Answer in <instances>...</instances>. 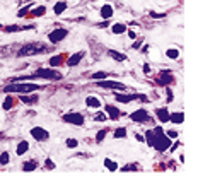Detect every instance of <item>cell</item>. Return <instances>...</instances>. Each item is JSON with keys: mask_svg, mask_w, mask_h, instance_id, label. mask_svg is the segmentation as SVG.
Segmentation results:
<instances>
[{"mask_svg": "<svg viewBox=\"0 0 198 176\" xmlns=\"http://www.w3.org/2000/svg\"><path fill=\"white\" fill-rule=\"evenodd\" d=\"M143 72H150V67L149 65H143Z\"/></svg>", "mask_w": 198, "mask_h": 176, "instance_id": "cell-43", "label": "cell"}, {"mask_svg": "<svg viewBox=\"0 0 198 176\" xmlns=\"http://www.w3.org/2000/svg\"><path fill=\"white\" fill-rule=\"evenodd\" d=\"M169 144H171V139L164 133V130L161 127L152 130V147H155L157 151L162 152L169 147Z\"/></svg>", "mask_w": 198, "mask_h": 176, "instance_id": "cell-1", "label": "cell"}, {"mask_svg": "<svg viewBox=\"0 0 198 176\" xmlns=\"http://www.w3.org/2000/svg\"><path fill=\"white\" fill-rule=\"evenodd\" d=\"M84 55H86L84 52H79V53H75V55H72L70 58L67 60V65H68V67H75V65H79L80 60L84 58Z\"/></svg>", "mask_w": 198, "mask_h": 176, "instance_id": "cell-11", "label": "cell"}, {"mask_svg": "<svg viewBox=\"0 0 198 176\" xmlns=\"http://www.w3.org/2000/svg\"><path fill=\"white\" fill-rule=\"evenodd\" d=\"M31 135H32V139H36L38 142H44V140H48V137H50V132H46V130L41 128V127H34V128H31Z\"/></svg>", "mask_w": 198, "mask_h": 176, "instance_id": "cell-8", "label": "cell"}, {"mask_svg": "<svg viewBox=\"0 0 198 176\" xmlns=\"http://www.w3.org/2000/svg\"><path fill=\"white\" fill-rule=\"evenodd\" d=\"M113 33H115V34H121V33H125L127 31V28H125V24H115L113 26Z\"/></svg>", "mask_w": 198, "mask_h": 176, "instance_id": "cell-26", "label": "cell"}, {"mask_svg": "<svg viewBox=\"0 0 198 176\" xmlns=\"http://www.w3.org/2000/svg\"><path fill=\"white\" fill-rule=\"evenodd\" d=\"M46 168L53 169V168H55V163H53V161H50V159H48V161H46Z\"/></svg>", "mask_w": 198, "mask_h": 176, "instance_id": "cell-38", "label": "cell"}, {"mask_svg": "<svg viewBox=\"0 0 198 176\" xmlns=\"http://www.w3.org/2000/svg\"><path fill=\"white\" fill-rule=\"evenodd\" d=\"M169 120L173 121V123H183V121H185V115H183L181 111L173 113V115H169Z\"/></svg>", "mask_w": 198, "mask_h": 176, "instance_id": "cell-19", "label": "cell"}, {"mask_svg": "<svg viewBox=\"0 0 198 176\" xmlns=\"http://www.w3.org/2000/svg\"><path fill=\"white\" fill-rule=\"evenodd\" d=\"M86 104H87L89 108H99V106H101V101H99L96 96H89L87 99H86Z\"/></svg>", "mask_w": 198, "mask_h": 176, "instance_id": "cell-17", "label": "cell"}, {"mask_svg": "<svg viewBox=\"0 0 198 176\" xmlns=\"http://www.w3.org/2000/svg\"><path fill=\"white\" fill-rule=\"evenodd\" d=\"M21 101L26 104H34L38 103V94H34V96H21Z\"/></svg>", "mask_w": 198, "mask_h": 176, "instance_id": "cell-22", "label": "cell"}, {"mask_svg": "<svg viewBox=\"0 0 198 176\" xmlns=\"http://www.w3.org/2000/svg\"><path fill=\"white\" fill-rule=\"evenodd\" d=\"M38 89H41V86L38 84H21L19 80L17 82H12V84L5 86L4 87V92H21V94H28V92L31 91H38Z\"/></svg>", "mask_w": 198, "mask_h": 176, "instance_id": "cell-3", "label": "cell"}, {"mask_svg": "<svg viewBox=\"0 0 198 176\" xmlns=\"http://www.w3.org/2000/svg\"><path fill=\"white\" fill-rule=\"evenodd\" d=\"M104 109H106L108 111V118H109V120H118L120 116H121V111H120L118 108H115V106H111V104H106V106H104Z\"/></svg>", "mask_w": 198, "mask_h": 176, "instance_id": "cell-10", "label": "cell"}, {"mask_svg": "<svg viewBox=\"0 0 198 176\" xmlns=\"http://www.w3.org/2000/svg\"><path fill=\"white\" fill-rule=\"evenodd\" d=\"M150 16L154 17V19H162L164 14H157V12H150Z\"/></svg>", "mask_w": 198, "mask_h": 176, "instance_id": "cell-37", "label": "cell"}, {"mask_svg": "<svg viewBox=\"0 0 198 176\" xmlns=\"http://www.w3.org/2000/svg\"><path fill=\"white\" fill-rule=\"evenodd\" d=\"M104 166H106V168L109 169V171H116V169H118V164L113 163L111 159H104Z\"/></svg>", "mask_w": 198, "mask_h": 176, "instance_id": "cell-24", "label": "cell"}, {"mask_svg": "<svg viewBox=\"0 0 198 176\" xmlns=\"http://www.w3.org/2000/svg\"><path fill=\"white\" fill-rule=\"evenodd\" d=\"M67 34H68L67 29L58 28V29H53V31L48 34V40H50V43L56 44V43H60V41H63L65 38H67Z\"/></svg>", "mask_w": 198, "mask_h": 176, "instance_id": "cell-5", "label": "cell"}, {"mask_svg": "<svg viewBox=\"0 0 198 176\" xmlns=\"http://www.w3.org/2000/svg\"><path fill=\"white\" fill-rule=\"evenodd\" d=\"M99 87H104V89H120V91H125L127 89V86L121 84V82H115V80H99L97 82Z\"/></svg>", "mask_w": 198, "mask_h": 176, "instance_id": "cell-7", "label": "cell"}, {"mask_svg": "<svg viewBox=\"0 0 198 176\" xmlns=\"http://www.w3.org/2000/svg\"><path fill=\"white\" fill-rule=\"evenodd\" d=\"M171 101H173V92L167 91V103H171Z\"/></svg>", "mask_w": 198, "mask_h": 176, "instance_id": "cell-41", "label": "cell"}, {"mask_svg": "<svg viewBox=\"0 0 198 176\" xmlns=\"http://www.w3.org/2000/svg\"><path fill=\"white\" fill-rule=\"evenodd\" d=\"M179 145H181V144H179V142H176V144H174V145H173V149H171V151H176V149H178V147H179Z\"/></svg>", "mask_w": 198, "mask_h": 176, "instance_id": "cell-42", "label": "cell"}, {"mask_svg": "<svg viewBox=\"0 0 198 176\" xmlns=\"http://www.w3.org/2000/svg\"><path fill=\"white\" fill-rule=\"evenodd\" d=\"M29 149V144L26 142V140H22V142H19V145H17V156H22V154H26Z\"/></svg>", "mask_w": 198, "mask_h": 176, "instance_id": "cell-21", "label": "cell"}, {"mask_svg": "<svg viewBox=\"0 0 198 176\" xmlns=\"http://www.w3.org/2000/svg\"><path fill=\"white\" fill-rule=\"evenodd\" d=\"M108 77V72H96V74H92V79L94 80H103V79H106Z\"/></svg>", "mask_w": 198, "mask_h": 176, "instance_id": "cell-30", "label": "cell"}, {"mask_svg": "<svg viewBox=\"0 0 198 176\" xmlns=\"http://www.w3.org/2000/svg\"><path fill=\"white\" fill-rule=\"evenodd\" d=\"M155 115H157V118L162 121V123L169 121V111H167L166 108H157V109H155Z\"/></svg>", "mask_w": 198, "mask_h": 176, "instance_id": "cell-12", "label": "cell"}, {"mask_svg": "<svg viewBox=\"0 0 198 176\" xmlns=\"http://www.w3.org/2000/svg\"><path fill=\"white\" fill-rule=\"evenodd\" d=\"M9 161H10V154H9V152H2V154H0V164L5 166V164H9Z\"/></svg>", "mask_w": 198, "mask_h": 176, "instance_id": "cell-25", "label": "cell"}, {"mask_svg": "<svg viewBox=\"0 0 198 176\" xmlns=\"http://www.w3.org/2000/svg\"><path fill=\"white\" fill-rule=\"evenodd\" d=\"M94 120H96V121H104V120H108V116L104 115V113H97Z\"/></svg>", "mask_w": 198, "mask_h": 176, "instance_id": "cell-34", "label": "cell"}, {"mask_svg": "<svg viewBox=\"0 0 198 176\" xmlns=\"http://www.w3.org/2000/svg\"><path fill=\"white\" fill-rule=\"evenodd\" d=\"M10 108H12V99L7 98V99L4 101V109H10Z\"/></svg>", "mask_w": 198, "mask_h": 176, "instance_id": "cell-35", "label": "cell"}, {"mask_svg": "<svg viewBox=\"0 0 198 176\" xmlns=\"http://www.w3.org/2000/svg\"><path fill=\"white\" fill-rule=\"evenodd\" d=\"M128 36H130L131 40H135V38H137V33H135V31H128Z\"/></svg>", "mask_w": 198, "mask_h": 176, "instance_id": "cell-40", "label": "cell"}, {"mask_svg": "<svg viewBox=\"0 0 198 176\" xmlns=\"http://www.w3.org/2000/svg\"><path fill=\"white\" fill-rule=\"evenodd\" d=\"M161 86H167L171 84V82H174V77L171 75V72H162V75H161V79L157 80Z\"/></svg>", "mask_w": 198, "mask_h": 176, "instance_id": "cell-13", "label": "cell"}, {"mask_svg": "<svg viewBox=\"0 0 198 176\" xmlns=\"http://www.w3.org/2000/svg\"><path fill=\"white\" fill-rule=\"evenodd\" d=\"M101 16H103L104 19H109V17L113 16V7H111V5H103V7H101Z\"/></svg>", "mask_w": 198, "mask_h": 176, "instance_id": "cell-20", "label": "cell"}, {"mask_svg": "<svg viewBox=\"0 0 198 176\" xmlns=\"http://www.w3.org/2000/svg\"><path fill=\"white\" fill-rule=\"evenodd\" d=\"M65 144H67L68 149H75L77 145H79V140H77V139H67V142H65Z\"/></svg>", "mask_w": 198, "mask_h": 176, "instance_id": "cell-28", "label": "cell"}, {"mask_svg": "<svg viewBox=\"0 0 198 176\" xmlns=\"http://www.w3.org/2000/svg\"><path fill=\"white\" fill-rule=\"evenodd\" d=\"M62 120L65 123H72V125H84V116L80 113H67V115L62 116Z\"/></svg>", "mask_w": 198, "mask_h": 176, "instance_id": "cell-6", "label": "cell"}, {"mask_svg": "<svg viewBox=\"0 0 198 176\" xmlns=\"http://www.w3.org/2000/svg\"><path fill=\"white\" fill-rule=\"evenodd\" d=\"M123 137H127V128H116L115 139H123Z\"/></svg>", "mask_w": 198, "mask_h": 176, "instance_id": "cell-27", "label": "cell"}, {"mask_svg": "<svg viewBox=\"0 0 198 176\" xmlns=\"http://www.w3.org/2000/svg\"><path fill=\"white\" fill-rule=\"evenodd\" d=\"M63 55H56V56H53V58H50V65H53V67H56V65H62L63 63Z\"/></svg>", "mask_w": 198, "mask_h": 176, "instance_id": "cell-23", "label": "cell"}, {"mask_svg": "<svg viewBox=\"0 0 198 176\" xmlns=\"http://www.w3.org/2000/svg\"><path fill=\"white\" fill-rule=\"evenodd\" d=\"M44 12H46V7H44V5H41V7H38V9H34V10H32V16H43Z\"/></svg>", "mask_w": 198, "mask_h": 176, "instance_id": "cell-32", "label": "cell"}, {"mask_svg": "<svg viewBox=\"0 0 198 176\" xmlns=\"http://www.w3.org/2000/svg\"><path fill=\"white\" fill-rule=\"evenodd\" d=\"M48 44L41 43V41H36V43H28L24 44L22 48L19 50L17 55L19 56H32V55H40V53H46L48 52Z\"/></svg>", "mask_w": 198, "mask_h": 176, "instance_id": "cell-2", "label": "cell"}, {"mask_svg": "<svg viewBox=\"0 0 198 176\" xmlns=\"http://www.w3.org/2000/svg\"><path fill=\"white\" fill-rule=\"evenodd\" d=\"M36 168H38V161H36V159H31V161H28V163L22 164V171H26V173L34 171Z\"/></svg>", "mask_w": 198, "mask_h": 176, "instance_id": "cell-15", "label": "cell"}, {"mask_svg": "<svg viewBox=\"0 0 198 176\" xmlns=\"http://www.w3.org/2000/svg\"><path fill=\"white\" fill-rule=\"evenodd\" d=\"M65 9H67V2H56L55 4V7H53V12L56 14V16H60V14H63L65 12Z\"/></svg>", "mask_w": 198, "mask_h": 176, "instance_id": "cell-16", "label": "cell"}, {"mask_svg": "<svg viewBox=\"0 0 198 176\" xmlns=\"http://www.w3.org/2000/svg\"><path fill=\"white\" fill-rule=\"evenodd\" d=\"M128 169H137V166H135V164H128V166L123 168V171H128Z\"/></svg>", "mask_w": 198, "mask_h": 176, "instance_id": "cell-39", "label": "cell"}, {"mask_svg": "<svg viewBox=\"0 0 198 176\" xmlns=\"http://www.w3.org/2000/svg\"><path fill=\"white\" fill-rule=\"evenodd\" d=\"M166 135L169 137V139H176V137H178V132H174V130H169V132H166Z\"/></svg>", "mask_w": 198, "mask_h": 176, "instance_id": "cell-36", "label": "cell"}, {"mask_svg": "<svg viewBox=\"0 0 198 176\" xmlns=\"http://www.w3.org/2000/svg\"><path fill=\"white\" fill-rule=\"evenodd\" d=\"M166 55L169 56V58H178V56H179V52H178L176 48H169V50L166 52Z\"/></svg>", "mask_w": 198, "mask_h": 176, "instance_id": "cell-29", "label": "cell"}, {"mask_svg": "<svg viewBox=\"0 0 198 176\" xmlns=\"http://www.w3.org/2000/svg\"><path fill=\"white\" fill-rule=\"evenodd\" d=\"M135 98H137L135 94H115V99L120 101V103H130Z\"/></svg>", "mask_w": 198, "mask_h": 176, "instance_id": "cell-14", "label": "cell"}, {"mask_svg": "<svg viewBox=\"0 0 198 176\" xmlns=\"http://www.w3.org/2000/svg\"><path fill=\"white\" fill-rule=\"evenodd\" d=\"M21 29H31V28H21V26H7V28H5V31L7 33H14V31H21Z\"/></svg>", "mask_w": 198, "mask_h": 176, "instance_id": "cell-31", "label": "cell"}, {"mask_svg": "<svg viewBox=\"0 0 198 176\" xmlns=\"http://www.w3.org/2000/svg\"><path fill=\"white\" fill-rule=\"evenodd\" d=\"M108 55H109L111 58L118 60V62H125V60H127V56L123 55V53H118V52H115V50H108Z\"/></svg>", "mask_w": 198, "mask_h": 176, "instance_id": "cell-18", "label": "cell"}, {"mask_svg": "<svg viewBox=\"0 0 198 176\" xmlns=\"http://www.w3.org/2000/svg\"><path fill=\"white\" fill-rule=\"evenodd\" d=\"M130 118L133 121H137V123H145V121L150 120V116H149V113H147L145 109H137V111H133L130 115Z\"/></svg>", "mask_w": 198, "mask_h": 176, "instance_id": "cell-9", "label": "cell"}, {"mask_svg": "<svg viewBox=\"0 0 198 176\" xmlns=\"http://www.w3.org/2000/svg\"><path fill=\"white\" fill-rule=\"evenodd\" d=\"M34 77H41V79H46V80H60L62 79V74L56 72V70H51V68H40L29 79H34Z\"/></svg>", "mask_w": 198, "mask_h": 176, "instance_id": "cell-4", "label": "cell"}, {"mask_svg": "<svg viewBox=\"0 0 198 176\" xmlns=\"http://www.w3.org/2000/svg\"><path fill=\"white\" fill-rule=\"evenodd\" d=\"M106 137V130H99L97 132V135H96V142H101V140Z\"/></svg>", "mask_w": 198, "mask_h": 176, "instance_id": "cell-33", "label": "cell"}]
</instances>
